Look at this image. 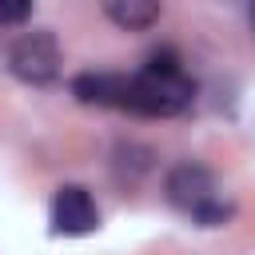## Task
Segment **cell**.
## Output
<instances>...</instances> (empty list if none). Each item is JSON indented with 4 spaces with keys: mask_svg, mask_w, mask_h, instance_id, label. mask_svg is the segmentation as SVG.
Segmentation results:
<instances>
[{
    "mask_svg": "<svg viewBox=\"0 0 255 255\" xmlns=\"http://www.w3.org/2000/svg\"><path fill=\"white\" fill-rule=\"evenodd\" d=\"M76 100L96 104V108H120L131 116H147V120H163V116H179L191 108L195 100V84L175 72H135V76H108V72H84L72 80Z\"/></svg>",
    "mask_w": 255,
    "mask_h": 255,
    "instance_id": "1",
    "label": "cell"
},
{
    "mask_svg": "<svg viewBox=\"0 0 255 255\" xmlns=\"http://www.w3.org/2000/svg\"><path fill=\"white\" fill-rule=\"evenodd\" d=\"M167 199L203 227H219L231 215V203L219 195L215 175L207 167H199V163H179L167 175Z\"/></svg>",
    "mask_w": 255,
    "mask_h": 255,
    "instance_id": "2",
    "label": "cell"
},
{
    "mask_svg": "<svg viewBox=\"0 0 255 255\" xmlns=\"http://www.w3.org/2000/svg\"><path fill=\"white\" fill-rule=\"evenodd\" d=\"M60 64H64V56H60V40L52 36V32H24L12 48H8V68H12V76L16 80H24V84H52L56 76H60Z\"/></svg>",
    "mask_w": 255,
    "mask_h": 255,
    "instance_id": "3",
    "label": "cell"
},
{
    "mask_svg": "<svg viewBox=\"0 0 255 255\" xmlns=\"http://www.w3.org/2000/svg\"><path fill=\"white\" fill-rule=\"evenodd\" d=\"M100 227V207L80 183H64L52 195V231L56 235H92Z\"/></svg>",
    "mask_w": 255,
    "mask_h": 255,
    "instance_id": "4",
    "label": "cell"
},
{
    "mask_svg": "<svg viewBox=\"0 0 255 255\" xmlns=\"http://www.w3.org/2000/svg\"><path fill=\"white\" fill-rule=\"evenodd\" d=\"M104 12L116 28L143 32L159 20V0H104Z\"/></svg>",
    "mask_w": 255,
    "mask_h": 255,
    "instance_id": "5",
    "label": "cell"
},
{
    "mask_svg": "<svg viewBox=\"0 0 255 255\" xmlns=\"http://www.w3.org/2000/svg\"><path fill=\"white\" fill-rule=\"evenodd\" d=\"M32 16V0H0V24H24Z\"/></svg>",
    "mask_w": 255,
    "mask_h": 255,
    "instance_id": "6",
    "label": "cell"
},
{
    "mask_svg": "<svg viewBox=\"0 0 255 255\" xmlns=\"http://www.w3.org/2000/svg\"><path fill=\"white\" fill-rule=\"evenodd\" d=\"M251 32H255V0H251Z\"/></svg>",
    "mask_w": 255,
    "mask_h": 255,
    "instance_id": "7",
    "label": "cell"
}]
</instances>
